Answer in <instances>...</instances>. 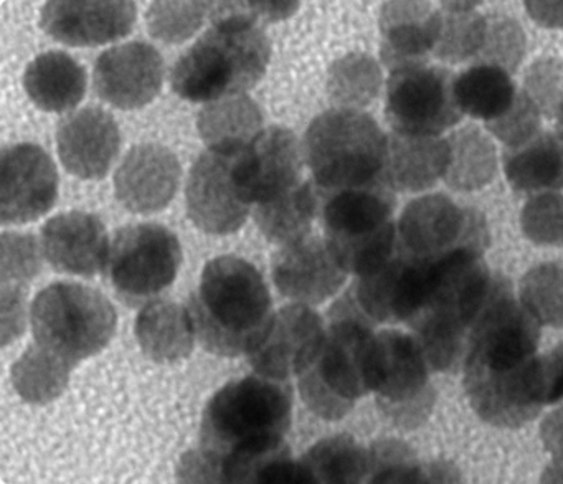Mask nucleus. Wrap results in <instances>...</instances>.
<instances>
[{"mask_svg":"<svg viewBox=\"0 0 563 484\" xmlns=\"http://www.w3.org/2000/svg\"><path fill=\"white\" fill-rule=\"evenodd\" d=\"M540 324L516 299L503 275L477 316L463 362V385L471 408L493 427L520 428L542 411L533 364Z\"/></svg>","mask_w":563,"mask_h":484,"instance_id":"obj_1","label":"nucleus"},{"mask_svg":"<svg viewBox=\"0 0 563 484\" xmlns=\"http://www.w3.org/2000/svg\"><path fill=\"white\" fill-rule=\"evenodd\" d=\"M292 391L286 381L246 375L220 388L202 415L200 453L217 483H256L263 466L291 453Z\"/></svg>","mask_w":563,"mask_h":484,"instance_id":"obj_2","label":"nucleus"},{"mask_svg":"<svg viewBox=\"0 0 563 484\" xmlns=\"http://www.w3.org/2000/svg\"><path fill=\"white\" fill-rule=\"evenodd\" d=\"M212 28L177 61L174 91L194 103H212L252 90L268 68L272 44L239 2L212 4Z\"/></svg>","mask_w":563,"mask_h":484,"instance_id":"obj_3","label":"nucleus"},{"mask_svg":"<svg viewBox=\"0 0 563 484\" xmlns=\"http://www.w3.org/2000/svg\"><path fill=\"white\" fill-rule=\"evenodd\" d=\"M187 311L200 345L220 358L249 354L272 321V296L258 270L225 255L207 263Z\"/></svg>","mask_w":563,"mask_h":484,"instance_id":"obj_4","label":"nucleus"},{"mask_svg":"<svg viewBox=\"0 0 563 484\" xmlns=\"http://www.w3.org/2000/svg\"><path fill=\"white\" fill-rule=\"evenodd\" d=\"M329 318L318 352L298 375V387L312 414L335 421L371 394L368 361L375 322L358 308L352 289L332 306Z\"/></svg>","mask_w":563,"mask_h":484,"instance_id":"obj_5","label":"nucleus"},{"mask_svg":"<svg viewBox=\"0 0 563 484\" xmlns=\"http://www.w3.org/2000/svg\"><path fill=\"white\" fill-rule=\"evenodd\" d=\"M387 136L374 118L361 110L319 114L305 136L306 164L322 196L380 180Z\"/></svg>","mask_w":563,"mask_h":484,"instance_id":"obj_6","label":"nucleus"},{"mask_svg":"<svg viewBox=\"0 0 563 484\" xmlns=\"http://www.w3.org/2000/svg\"><path fill=\"white\" fill-rule=\"evenodd\" d=\"M321 210L325 243L345 272L367 275L397 252L394 190L382 180L322 196Z\"/></svg>","mask_w":563,"mask_h":484,"instance_id":"obj_7","label":"nucleus"},{"mask_svg":"<svg viewBox=\"0 0 563 484\" xmlns=\"http://www.w3.org/2000/svg\"><path fill=\"white\" fill-rule=\"evenodd\" d=\"M117 319V309L103 293L74 282L42 289L31 308L35 342L74 367L110 344Z\"/></svg>","mask_w":563,"mask_h":484,"instance_id":"obj_8","label":"nucleus"},{"mask_svg":"<svg viewBox=\"0 0 563 484\" xmlns=\"http://www.w3.org/2000/svg\"><path fill=\"white\" fill-rule=\"evenodd\" d=\"M368 382L382 414L398 427L413 430L430 417L437 394L430 384V365L415 336L400 331L375 334Z\"/></svg>","mask_w":563,"mask_h":484,"instance_id":"obj_9","label":"nucleus"},{"mask_svg":"<svg viewBox=\"0 0 563 484\" xmlns=\"http://www.w3.org/2000/svg\"><path fill=\"white\" fill-rule=\"evenodd\" d=\"M398 250L420 262L461 252L484 255L490 235L486 219L473 207L457 206L443 194L411 200L398 220Z\"/></svg>","mask_w":563,"mask_h":484,"instance_id":"obj_10","label":"nucleus"},{"mask_svg":"<svg viewBox=\"0 0 563 484\" xmlns=\"http://www.w3.org/2000/svg\"><path fill=\"white\" fill-rule=\"evenodd\" d=\"M180 263L183 249L176 233L159 223H136L118 230L108 270L123 302L141 306L176 282Z\"/></svg>","mask_w":563,"mask_h":484,"instance_id":"obj_11","label":"nucleus"},{"mask_svg":"<svg viewBox=\"0 0 563 484\" xmlns=\"http://www.w3.org/2000/svg\"><path fill=\"white\" fill-rule=\"evenodd\" d=\"M453 72L434 65H408L391 72L385 95V117L394 133L440 136L460 123L463 113L454 95Z\"/></svg>","mask_w":563,"mask_h":484,"instance_id":"obj_12","label":"nucleus"},{"mask_svg":"<svg viewBox=\"0 0 563 484\" xmlns=\"http://www.w3.org/2000/svg\"><path fill=\"white\" fill-rule=\"evenodd\" d=\"M58 197L54 161L37 144H12L0 163V220L24 226L51 212Z\"/></svg>","mask_w":563,"mask_h":484,"instance_id":"obj_13","label":"nucleus"},{"mask_svg":"<svg viewBox=\"0 0 563 484\" xmlns=\"http://www.w3.org/2000/svg\"><path fill=\"white\" fill-rule=\"evenodd\" d=\"M235 157L236 154L206 151L187 177V216L197 229L210 235L239 232L252 209L233 176Z\"/></svg>","mask_w":563,"mask_h":484,"instance_id":"obj_14","label":"nucleus"},{"mask_svg":"<svg viewBox=\"0 0 563 484\" xmlns=\"http://www.w3.org/2000/svg\"><path fill=\"white\" fill-rule=\"evenodd\" d=\"M301 146L286 128L263 130L233 164V176L250 206L269 202L301 183Z\"/></svg>","mask_w":563,"mask_h":484,"instance_id":"obj_15","label":"nucleus"},{"mask_svg":"<svg viewBox=\"0 0 563 484\" xmlns=\"http://www.w3.org/2000/svg\"><path fill=\"white\" fill-rule=\"evenodd\" d=\"M324 332L321 316L309 306H285L273 315L262 339L246 354L250 365L263 377L288 381L308 367Z\"/></svg>","mask_w":563,"mask_h":484,"instance_id":"obj_16","label":"nucleus"},{"mask_svg":"<svg viewBox=\"0 0 563 484\" xmlns=\"http://www.w3.org/2000/svg\"><path fill=\"white\" fill-rule=\"evenodd\" d=\"M93 78L101 100L120 110H140L161 94L164 61L153 45L130 42L101 54Z\"/></svg>","mask_w":563,"mask_h":484,"instance_id":"obj_17","label":"nucleus"},{"mask_svg":"<svg viewBox=\"0 0 563 484\" xmlns=\"http://www.w3.org/2000/svg\"><path fill=\"white\" fill-rule=\"evenodd\" d=\"M273 282L285 298L318 306L338 295L347 272L339 265L324 239L308 235L283 245L273 256Z\"/></svg>","mask_w":563,"mask_h":484,"instance_id":"obj_18","label":"nucleus"},{"mask_svg":"<svg viewBox=\"0 0 563 484\" xmlns=\"http://www.w3.org/2000/svg\"><path fill=\"white\" fill-rule=\"evenodd\" d=\"M134 2L55 0L42 9L45 34L70 47H97L126 37L136 24Z\"/></svg>","mask_w":563,"mask_h":484,"instance_id":"obj_19","label":"nucleus"},{"mask_svg":"<svg viewBox=\"0 0 563 484\" xmlns=\"http://www.w3.org/2000/svg\"><path fill=\"white\" fill-rule=\"evenodd\" d=\"M179 160L169 147L156 143L134 146L114 174V193L124 209L133 213H156L166 209L179 189Z\"/></svg>","mask_w":563,"mask_h":484,"instance_id":"obj_20","label":"nucleus"},{"mask_svg":"<svg viewBox=\"0 0 563 484\" xmlns=\"http://www.w3.org/2000/svg\"><path fill=\"white\" fill-rule=\"evenodd\" d=\"M120 147V128L101 108L75 111L58 124V157L65 169L80 179H103L117 161Z\"/></svg>","mask_w":563,"mask_h":484,"instance_id":"obj_21","label":"nucleus"},{"mask_svg":"<svg viewBox=\"0 0 563 484\" xmlns=\"http://www.w3.org/2000/svg\"><path fill=\"white\" fill-rule=\"evenodd\" d=\"M110 240L104 223L93 213H58L42 229V250L54 270L93 278L110 260Z\"/></svg>","mask_w":563,"mask_h":484,"instance_id":"obj_22","label":"nucleus"},{"mask_svg":"<svg viewBox=\"0 0 563 484\" xmlns=\"http://www.w3.org/2000/svg\"><path fill=\"white\" fill-rule=\"evenodd\" d=\"M380 57L390 72L428 64L440 34V11L427 2H387L380 12Z\"/></svg>","mask_w":563,"mask_h":484,"instance_id":"obj_23","label":"nucleus"},{"mask_svg":"<svg viewBox=\"0 0 563 484\" xmlns=\"http://www.w3.org/2000/svg\"><path fill=\"white\" fill-rule=\"evenodd\" d=\"M451 150L448 140L438 136H387L380 180L398 193H423L446 176Z\"/></svg>","mask_w":563,"mask_h":484,"instance_id":"obj_24","label":"nucleus"},{"mask_svg":"<svg viewBox=\"0 0 563 484\" xmlns=\"http://www.w3.org/2000/svg\"><path fill=\"white\" fill-rule=\"evenodd\" d=\"M24 88L35 107L47 113H67L87 94V72L65 52H47L29 64Z\"/></svg>","mask_w":563,"mask_h":484,"instance_id":"obj_25","label":"nucleus"},{"mask_svg":"<svg viewBox=\"0 0 563 484\" xmlns=\"http://www.w3.org/2000/svg\"><path fill=\"white\" fill-rule=\"evenodd\" d=\"M134 334L143 354L161 364L189 358L197 339L187 306L167 299L141 309Z\"/></svg>","mask_w":563,"mask_h":484,"instance_id":"obj_26","label":"nucleus"},{"mask_svg":"<svg viewBox=\"0 0 563 484\" xmlns=\"http://www.w3.org/2000/svg\"><path fill=\"white\" fill-rule=\"evenodd\" d=\"M504 173L512 189L527 194L553 193L563 187V140L540 131L503 154Z\"/></svg>","mask_w":563,"mask_h":484,"instance_id":"obj_27","label":"nucleus"},{"mask_svg":"<svg viewBox=\"0 0 563 484\" xmlns=\"http://www.w3.org/2000/svg\"><path fill=\"white\" fill-rule=\"evenodd\" d=\"M263 114L246 95L212 101L197 118L200 138L210 151L239 154L262 133Z\"/></svg>","mask_w":563,"mask_h":484,"instance_id":"obj_28","label":"nucleus"},{"mask_svg":"<svg viewBox=\"0 0 563 484\" xmlns=\"http://www.w3.org/2000/svg\"><path fill=\"white\" fill-rule=\"evenodd\" d=\"M321 206L322 196L314 180H306L276 199L255 206L253 219L266 240L283 246L311 235Z\"/></svg>","mask_w":563,"mask_h":484,"instance_id":"obj_29","label":"nucleus"},{"mask_svg":"<svg viewBox=\"0 0 563 484\" xmlns=\"http://www.w3.org/2000/svg\"><path fill=\"white\" fill-rule=\"evenodd\" d=\"M454 95L461 113L489 123L512 107L519 91L507 72L490 65H473L456 77Z\"/></svg>","mask_w":563,"mask_h":484,"instance_id":"obj_30","label":"nucleus"},{"mask_svg":"<svg viewBox=\"0 0 563 484\" xmlns=\"http://www.w3.org/2000/svg\"><path fill=\"white\" fill-rule=\"evenodd\" d=\"M450 167L444 183L461 193L486 187L497 173L496 146L477 127L461 128L448 138Z\"/></svg>","mask_w":563,"mask_h":484,"instance_id":"obj_31","label":"nucleus"},{"mask_svg":"<svg viewBox=\"0 0 563 484\" xmlns=\"http://www.w3.org/2000/svg\"><path fill=\"white\" fill-rule=\"evenodd\" d=\"M71 371L74 365L35 342L12 365V385L27 404L48 405L67 391Z\"/></svg>","mask_w":563,"mask_h":484,"instance_id":"obj_32","label":"nucleus"},{"mask_svg":"<svg viewBox=\"0 0 563 484\" xmlns=\"http://www.w3.org/2000/svg\"><path fill=\"white\" fill-rule=\"evenodd\" d=\"M299 461L311 483H361L368 476V450L349 435L318 441Z\"/></svg>","mask_w":563,"mask_h":484,"instance_id":"obj_33","label":"nucleus"},{"mask_svg":"<svg viewBox=\"0 0 563 484\" xmlns=\"http://www.w3.org/2000/svg\"><path fill=\"white\" fill-rule=\"evenodd\" d=\"M487 15L474 2H444L440 9V34L433 55L446 64L476 61L486 41Z\"/></svg>","mask_w":563,"mask_h":484,"instance_id":"obj_34","label":"nucleus"},{"mask_svg":"<svg viewBox=\"0 0 563 484\" xmlns=\"http://www.w3.org/2000/svg\"><path fill=\"white\" fill-rule=\"evenodd\" d=\"M382 72L377 62L365 54H349L329 68V98L344 110H361L377 98Z\"/></svg>","mask_w":563,"mask_h":484,"instance_id":"obj_35","label":"nucleus"},{"mask_svg":"<svg viewBox=\"0 0 563 484\" xmlns=\"http://www.w3.org/2000/svg\"><path fill=\"white\" fill-rule=\"evenodd\" d=\"M519 299L540 326L563 328V262L533 266L520 282Z\"/></svg>","mask_w":563,"mask_h":484,"instance_id":"obj_36","label":"nucleus"},{"mask_svg":"<svg viewBox=\"0 0 563 484\" xmlns=\"http://www.w3.org/2000/svg\"><path fill=\"white\" fill-rule=\"evenodd\" d=\"M371 483H427V464L418 461L408 444L398 440H378L368 448Z\"/></svg>","mask_w":563,"mask_h":484,"instance_id":"obj_37","label":"nucleus"},{"mask_svg":"<svg viewBox=\"0 0 563 484\" xmlns=\"http://www.w3.org/2000/svg\"><path fill=\"white\" fill-rule=\"evenodd\" d=\"M210 8L209 2H154L147 11V29L157 41L180 44L202 28Z\"/></svg>","mask_w":563,"mask_h":484,"instance_id":"obj_38","label":"nucleus"},{"mask_svg":"<svg viewBox=\"0 0 563 484\" xmlns=\"http://www.w3.org/2000/svg\"><path fill=\"white\" fill-rule=\"evenodd\" d=\"M526 34L519 22L507 15H487L486 41L476 65H490L512 74L526 57Z\"/></svg>","mask_w":563,"mask_h":484,"instance_id":"obj_39","label":"nucleus"},{"mask_svg":"<svg viewBox=\"0 0 563 484\" xmlns=\"http://www.w3.org/2000/svg\"><path fill=\"white\" fill-rule=\"evenodd\" d=\"M522 233L539 246H563V196L536 194L520 216Z\"/></svg>","mask_w":563,"mask_h":484,"instance_id":"obj_40","label":"nucleus"},{"mask_svg":"<svg viewBox=\"0 0 563 484\" xmlns=\"http://www.w3.org/2000/svg\"><path fill=\"white\" fill-rule=\"evenodd\" d=\"M42 243L31 233H2L0 283L29 288V283L42 272Z\"/></svg>","mask_w":563,"mask_h":484,"instance_id":"obj_41","label":"nucleus"},{"mask_svg":"<svg viewBox=\"0 0 563 484\" xmlns=\"http://www.w3.org/2000/svg\"><path fill=\"white\" fill-rule=\"evenodd\" d=\"M523 91L536 103L540 113L555 120L563 107V61L543 57L533 62L523 78Z\"/></svg>","mask_w":563,"mask_h":484,"instance_id":"obj_42","label":"nucleus"},{"mask_svg":"<svg viewBox=\"0 0 563 484\" xmlns=\"http://www.w3.org/2000/svg\"><path fill=\"white\" fill-rule=\"evenodd\" d=\"M486 128L504 146H520L542 131V113L522 90L512 107L503 117L486 123Z\"/></svg>","mask_w":563,"mask_h":484,"instance_id":"obj_43","label":"nucleus"},{"mask_svg":"<svg viewBox=\"0 0 563 484\" xmlns=\"http://www.w3.org/2000/svg\"><path fill=\"white\" fill-rule=\"evenodd\" d=\"M27 289L2 283V348L21 338L27 322Z\"/></svg>","mask_w":563,"mask_h":484,"instance_id":"obj_44","label":"nucleus"},{"mask_svg":"<svg viewBox=\"0 0 563 484\" xmlns=\"http://www.w3.org/2000/svg\"><path fill=\"white\" fill-rule=\"evenodd\" d=\"M537 387L543 407L563 400V342L549 354L537 355Z\"/></svg>","mask_w":563,"mask_h":484,"instance_id":"obj_45","label":"nucleus"},{"mask_svg":"<svg viewBox=\"0 0 563 484\" xmlns=\"http://www.w3.org/2000/svg\"><path fill=\"white\" fill-rule=\"evenodd\" d=\"M540 440L553 460L563 461V405L543 418Z\"/></svg>","mask_w":563,"mask_h":484,"instance_id":"obj_46","label":"nucleus"},{"mask_svg":"<svg viewBox=\"0 0 563 484\" xmlns=\"http://www.w3.org/2000/svg\"><path fill=\"white\" fill-rule=\"evenodd\" d=\"M533 22L543 29H563V2H526Z\"/></svg>","mask_w":563,"mask_h":484,"instance_id":"obj_47","label":"nucleus"},{"mask_svg":"<svg viewBox=\"0 0 563 484\" xmlns=\"http://www.w3.org/2000/svg\"><path fill=\"white\" fill-rule=\"evenodd\" d=\"M543 483H563V461L553 460L542 474Z\"/></svg>","mask_w":563,"mask_h":484,"instance_id":"obj_48","label":"nucleus"},{"mask_svg":"<svg viewBox=\"0 0 563 484\" xmlns=\"http://www.w3.org/2000/svg\"><path fill=\"white\" fill-rule=\"evenodd\" d=\"M555 134L563 140V107L555 117Z\"/></svg>","mask_w":563,"mask_h":484,"instance_id":"obj_49","label":"nucleus"}]
</instances>
